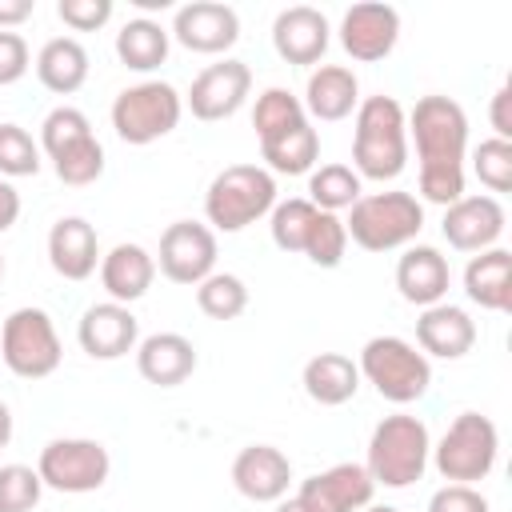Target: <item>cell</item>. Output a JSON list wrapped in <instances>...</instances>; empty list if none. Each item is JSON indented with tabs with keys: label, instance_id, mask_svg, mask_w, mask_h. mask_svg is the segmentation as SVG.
Returning <instances> with one entry per match:
<instances>
[{
	"label": "cell",
	"instance_id": "45",
	"mask_svg": "<svg viewBox=\"0 0 512 512\" xmlns=\"http://www.w3.org/2000/svg\"><path fill=\"white\" fill-rule=\"evenodd\" d=\"M36 12V0H0V32L20 28Z\"/></svg>",
	"mask_w": 512,
	"mask_h": 512
},
{
	"label": "cell",
	"instance_id": "17",
	"mask_svg": "<svg viewBox=\"0 0 512 512\" xmlns=\"http://www.w3.org/2000/svg\"><path fill=\"white\" fill-rule=\"evenodd\" d=\"M328 40H332V28H328V16L312 4H292V8H280L276 20H272V48L284 64H320L324 52H328Z\"/></svg>",
	"mask_w": 512,
	"mask_h": 512
},
{
	"label": "cell",
	"instance_id": "21",
	"mask_svg": "<svg viewBox=\"0 0 512 512\" xmlns=\"http://www.w3.org/2000/svg\"><path fill=\"white\" fill-rule=\"evenodd\" d=\"M48 264L64 280H88L100 268V240L84 216H60L48 228Z\"/></svg>",
	"mask_w": 512,
	"mask_h": 512
},
{
	"label": "cell",
	"instance_id": "50",
	"mask_svg": "<svg viewBox=\"0 0 512 512\" xmlns=\"http://www.w3.org/2000/svg\"><path fill=\"white\" fill-rule=\"evenodd\" d=\"M0 280H4V252H0Z\"/></svg>",
	"mask_w": 512,
	"mask_h": 512
},
{
	"label": "cell",
	"instance_id": "8",
	"mask_svg": "<svg viewBox=\"0 0 512 512\" xmlns=\"http://www.w3.org/2000/svg\"><path fill=\"white\" fill-rule=\"evenodd\" d=\"M184 116V96L168 80H140L116 92L112 100V128L124 144L144 148L168 136Z\"/></svg>",
	"mask_w": 512,
	"mask_h": 512
},
{
	"label": "cell",
	"instance_id": "36",
	"mask_svg": "<svg viewBox=\"0 0 512 512\" xmlns=\"http://www.w3.org/2000/svg\"><path fill=\"white\" fill-rule=\"evenodd\" d=\"M344 252H348V228H344V220L336 212H320L316 208V220L308 228V240H304V252L300 256H308L316 268H340Z\"/></svg>",
	"mask_w": 512,
	"mask_h": 512
},
{
	"label": "cell",
	"instance_id": "43",
	"mask_svg": "<svg viewBox=\"0 0 512 512\" xmlns=\"http://www.w3.org/2000/svg\"><path fill=\"white\" fill-rule=\"evenodd\" d=\"M28 68H32L28 40H24L20 32H0V88L24 80Z\"/></svg>",
	"mask_w": 512,
	"mask_h": 512
},
{
	"label": "cell",
	"instance_id": "13",
	"mask_svg": "<svg viewBox=\"0 0 512 512\" xmlns=\"http://www.w3.org/2000/svg\"><path fill=\"white\" fill-rule=\"evenodd\" d=\"M168 36L176 44H184L188 52L200 56H220L240 40V16L232 4L220 0H192L184 8H176Z\"/></svg>",
	"mask_w": 512,
	"mask_h": 512
},
{
	"label": "cell",
	"instance_id": "27",
	"mask_svg": "<svg viewBox=\"0 0 512 512\" xmlns=\"http://www.w3.org/2000/svg\"><path fill=\"white\" fill-rule=\"evenodd\" d=\"M300 384H304V392H308L312 404H320V408H340V404H348V400L360 392V368H356V360L344 356V352H316V356L304 364Z\"/></svg>",
	"mask_w": 512,
	"mask_h": 512
},
{
	"label": "cell",
	"instance_id": "1",
	"mask_svg": "<svg viewBox=\"0 0 512 512\" xmlns=\"http://www.w3.org/2000/svg\"><path fill=\"white\" fill-rule=\"evenodd\" d=\"M408 140L420 160V196L428 204H456L464 196L468 116L452 96H420L408 112Z\"/></svg>",
	"mask_w": 512,
	"mask_h": 512
},
{
	"label": "cell",
	"instance_id": "15",
	"mask_svg": "<svg viewBox=\"0 0 512 512\" xmlns=\"http://www.w3.org/2000/svg\"><path fill=\"white\" fill-rule=\"evenodd\" d=\"M396 40H400V12L392 4L364 0L340 16V48L360 64L384 60L396 48Z\"/></svg>",
	"mask_w": 512,
	"mask_h": 512
},
{
	"label": "cell",
	"instance_id": "23",
	"mask_svg": "<svg viewBox=\"0 0 512 512\" xmlns=\"http://www.w3.org/2000/svg\"><path fill=\"white\" fill-rule=\"evenodd\" d=\"M136 372L156 388H176L196 372V344L180 332H152L136 344Z\"/></svg>",
	"mask_w": 512,
	"mask_h": 512
},
{
	"label": "cell",
	"instance_id": "5",
	"mask_svg": "<svg viewBox=\"0 0 512 512\" xmlns=\"http://www.w3.org/2000/svg\"><path fill=\"white\" fill-rule=\"evenodd\" d=\"M344 228L364 252H396L420 236L424 204L412 192H368L348 208Z\"/></svg>",
	"mask_w": 512,
	"mask_h": 512
},
{
	"label": "cell",
	"instance_id": "4",
	"mask_svg": "<svg viewBox=\"0 0 512 512\" xmlns=\"http://www.w3.org/2000/svg\"><path fill=\"white\" fill-rule=\"evenodd\" d=\"M428 456H432V436H428V424L420 416H408V412H396V416H384L376 428H372V440H368V476L372 484H384V488H408L424 476L428 468Z\"/></svg>",
	"mask_w": 512,
	"mask_h": 512
},
{
	"label": "cell",
	"instance_id": "35",
	"mask_svg": "<svg viewBox=\"0 0 512 512\" xmlns=\"http://www.w3.org/2000/svg\"><path fill=\"white\" fill-rule=\"evenodd\" d=\"M312 220H316V204H308L304 196L276 200V208L268 212L272 244H276L280 252H304V240H308Z\"/></svg>",
	"mask_w": 512,
	"mask_h": 512
},
{
	"label": "cell",
	"instance_id": "48",
	"mask_svg": "<svg viewBox=\"0 0 512 512\" xmlns=\"http://www.w3.org/2000/svg\"><path fill=\"white\" fill-rule=\"evenodd\" d=\"M276 512H304V508H300L296 496H292V500H276Z\"/></svg>",
	"mask_w": 512,
	"mask_h": 512
},
{
	"label": "cell",
	"instance_id": "16",
	"mask_svg": "<svg viewBox=\"0 0 512 512\" xmlns=\"http://www.w3.org/2000/svg\"><path fill=\"white\" fill-rule=\"evenodd\" d=\"M76 340L92 360H120L128 352H136L140 344V320L132 316L128 304L116 300H100L88 304L80 324H76Z\"/></svg>",
	"mask_w": 512,
	"mask_h": 512
},
{
	"label": "cell",
	"instance_id": "44",
	"mask_svg": "<svg viewBox=\"0 0 512 512\" xmlns=\"http://www.w3.org/2000/svg\"><path fill=\"white\" fill-rule=\"evenodd\" d=\"M488 120L496 128V140H512V88L500 84L492 92V108H488Z\"/></svg>",
	"mask_w": 512,
	"mask_h": 512
},
{
	"label": "cell",
	"instance_id": "11",
	"mask_svg": "<svg viewBox=\"0 0 512 512\" xmlns=\"http://www.w3.org/2000/svg\"><path fill=\"white\" fill-rule=\"evenodd\" d=\"M156 268L172 284H200L204 276L216 272V232L200 220H176L160 232V252Z\"/></svg>",
	"mask_w": 512,
	"mask_h": 512
},
{
	"label": "cell",
	"instance_id": "49",
	"mask_svg": "<svg viewBox=\"0 0 512 512\" xmlns=\"http://www.w3.org/2000/svg\"><path fill=\"white\" fill-rule=\"evenodd\" d=\"M360 512H400V508H392V504H368V508H360Z\"/></svg>",
	"mask_w": 512,
	"mask_h": 512
},
{
	"label": "cell",
	"instance_id": "9",
	"mask_svg": "<svg viewBox=\"0 0 512 512\" xmlns=\"http://www.w3.org/2000/svg\"><path fill=\"white\" fill-rule=\"evenodd\" d=\"M496 456H500L496 424L480 412H460L448 424V432L440 436V444L432 448L428 460L436 464V472L448 484H472V480H484L496 468Z\"/></svg>",
	"mask_w": 512,
	"mask_h": 512
},
{
	"label": "cell",
	"instance_id": "29",
	"mask_svg": "<svg viewBox=\"0 0 512 512\" xmlns=\"http://www.w3.org/2000/svg\"><path fill=\"white\" fill-rule=\"evenodd\" d=\"M168 48H172V36L152 16H136L116 32V60L128 72H156L168 60Z\"/></svg>",
	"mask_w": 512,
	"mask_h": 512
},
{
	"label": "cell",
	"instance_id": "19",
	"mask_svg": "<svg viewBox=\"0 0 512 512\" xmlns=\"http://www.w3.org/2000/svg\"><path fill=\"white\" fill-rule=\"evenodd\" d=\"M232 484L252 504H276L288 496L292 460L276 444H248L232 460Z\"/></svg>",
	"mask_w": 512,
	"mask_h": 512
},
{
	"label": "cell",
	"instance_id": "2",
	"mask_svg": "<svg viewBox=\"0 0 512 512\" xmlns=\"http://www.w3.org/2000/svg\"><path fill=\"white\" fill-rule=\"evenodd\" d=\"M408 168V112L396 96H368L356 104L352 172L360 180H396Z\"/></svg>",
	"mask_w": 512,
	"mask_h": 512
},
{
	"label": "cell",
	"instance_id": "3",
	"mask_svg": "<svg viewBox=\"0 0 512 512\" xmlns=\"http://www.w3.org/2000/svg\"><path fill=\"white\" fill-rule=\"evenodd\" d=\"M276 208V176L260 164H228L204 192V220L212 232H244Z\"/></svg>",
	"mask_w": 512,
	"mask_h": 512
},
{
	"label": "cell",
	"instance_id": "26",
	"mask_svg": "<svg viewBox=\"0 0 512 512\" xmlns=\"http://www.w3.org/2000/svg\"><path fill=\"white\" fill-rule=\"evenodd\" d=\"M464 296L484 312H512V252L484 248L464 264Z\"/></svg>",
	"mask_w": 512,
	"mask_h": 512
},
{
	"label": "cell",
	"instance_id": "40",
	"mask_svg": "<svg viewBox=\"0 0 512 512\" xmlns=\"http://www.w3.org/2000/svg\"><path fill=\"white\" fill-rule=\"evenodd\" d=\"M92 132V120L80 112V108H72V104H60V108H52L48 116H44V124H40V152H60L64 144H72V140H80V136H88Z\"/></svg>",
	"mask_w": 512,
	"mask_h": 512
},
{
	"label": "cell",
	"instance_id": "38",
	"mask_svg": "<svg viewBox=\"0 0 512 512\" xmlns=\"http://www.w3.org/2000/svg\"><path fill=\"white\" fill-rule=\"evenodd\" d=\"M472 172L488 192H512V140H480L472 152Z\"/></svg>",
	"mask_w": 512,
	"mask_h": 512
},
{
	"label": "cell",
	"instance_id": "28",
	"mask_svg": "<svg viewBox=\"0 0 512 512\" xmlns=\"http://www.w3.org/2000/svg\"><path fill=\"white\" fill-rule=\"evenodd\" d=\"M88 48L76 40V36H52L40 52H36V80L56 92V96H72L84 88L88 80Z\"/></svg>",
	"mask_w": 512,
	"mask_h": 512
},
{
	"label": "cell",
	"instance_id": "22",
	"mask_svg": "<svg viewBox=\"0 0 512 512\" xmlns=\"http://www.w3.org/2000/svg\"><path fill=\"white\" fill-rule=\"evenodd\" d=\"M416 344L424 356H436V360H460L472 352L476 344V320L456 308V304H432V308H420V320H416Z\"/></svg>",
	"mask_w": 512,
	"mask_h": 512
},
{
	"label": "cell",
	"instance_id": "37",
	"mask_svg": "<svg viewBox=\"0 0 512 512\" xmlns=\"http://www.w3.org/2000/svg\"><path fill=\"white\" fill-rule=\"evenodd\" d=\"M40 172V144L20 124H0V180H20Z\"/></svg>",
	"mask_w": 512,
	"mask_h": 512
},
{
	"label": "cell",
	"instance_id": "24",
	"mask_svg": "<svg viewBox=\"0 0 512 512\" xmlns=\"http://www.w3.org/2000/svg\"><path fill=\"white\" fill-rule=\"evenodd\" d=\"M300 104H304V112L312 120L336 124V120H344V116L356 112V104H360V80L344 64H320V68H312Z\"/></svg>",
	"mask_w": 512,
	"mask_h": 512
},
{
	"label": "cell",
	"instance_id": "42",
	"mask_svg": "<svg viewBox=\"0 0 512 512\" xmlns=\"http://www.w3.org/2000/svg\"><path fill=\"white\" fill-rule=\"evenodd\" d=\"M428 512H488V496L472 484H444L432 492Z\"/></svg>",
	"mask_w": 512,
	"mask_h": 512
},
{
	"label": "cell",
	"instance_id": "20",
	"mask_svg": "<svg viewBox=\"0 0 512 512\" xmlns=\"http://www.w3.org/2000/svg\"><path fill=\"white\" fill-rule=\"evenodd\" d=\"M448 284H452L448 256L440 248H432V244H408L404 256L396 260V288L416 308L440 304L448 296Z\"/></svg>",
	"mask_w": 512,
	"mask_h": 512
},
{
	"label": "cell",
	"instance_id": "18",
	"mask_svg": "<svg viewBox=\"0 0 512 512\" xmlns=\"http://www.w3.org/2000/svg\"><path fill=\"white\" fill-rule=\"evenodd\" d=\"M504 204L496 196H460L456 204L444 208L440 232L456 252H484L496 248V240L504 236Z\"/></svg>",
	"mask_w": 512,
	"mask_h": 512
},
{
	"label": "cell",
	"instance_id": "41",
	"mask_svg": "<svg viewBox=\"0 0 512 512\" xmlns=\"http://www.w3.org/2000/svg\"><path fill=\"white\" fill-rule=\"evenodd\" d=\"M56 16L72 28V32H96L112 20V0H60Z\"/></svg>",
	"mask_w": 512,
	"mask_h": 512
},
{
	"label": "cell",
	"instance_id": "6",
	"mask_svg": "<svg viewBox=\"0 0 512 512\" xmlns=\"http://www.w3.org/2000/svg\"><path fill=\"white\" fill-rule=\"evenodd\" d=\"M356 368H360V380H368L376 396L388 404H416L432 384L428 356L400 336H372L360 348Z\"/></svg>",
	"mask_w": 512,
	"mask_h": 512
},
{
	"label": "cell",
	"instance_id": "32",
	"mask_svg": "<svg viewBox=\"0 0 512 512\" xmlns=\"http://www.w3.org/2000/svg\"><path fill=\"white\" fill-rule=\"evenodd\" d=\"M48 160H52V172L60 176V184H68V188H84V184H96L104 176V144L96 140V132L64 144Z\"/></svg>",
	"mask_w": 512,
	"mask_h": 512
},
{
	"label": "cell",
	"instance_id": "34",
	"mask_svg": "<svg viewBox=\"0 0 512 512\" xmlns=\"http://www.w3.org/2000/svg\"><path fill=\"white\" fill-rule=\"evenodd\" d=\"M196 308L208 320H236L248 308V284L236 272H212L196 284Z\"/></svg>",
	"mask_w": 512,
	"mask_h": 512
},
{
	"label": "cell",
	"instance_id": "25",
	"mask_svg": "<svg viewBox=\"0 0 512 512\" xmlns=\"http://www.w3.org/2000/svg\"><path fill=\"white\" fill-rule=\"evenodd\" d=\"M152 280H156V256L140 244L124 240L100 256V284H104L108 300H116V304H132V300L148 296Z\"/></svg>",
	"mask_w": 512,
	"mask_h": 512
},
{
	"label": "cell",
	"instance_id": "47",
	"mask_svg": "<svg viewBox=\"0 0 512 512\" xmlns=\"http://www.w3.org/2000/svg\"><path fill=\"white\" fill-rule=\"evenodd\" d=\"M12 444V408L0 400V448Z\"/></svg>",
	"mask_w": 512,
	"mask_h": 512
},
{
	"label": "cell",
	"instance_id": "7",
	"mask_svg": "<svg viewBox=\"0 0 512 512\" xmlns=\"http://www.w3.org/2000/svg\"><path fill=\"white\" fill-rule=\"evenodd\" d=\"M0 360L20 380H44L60 368L64 344L44 308H16L0 324Z\"/></svg>",
	"mask_w": 512,
	"mask_h": 512
},
{
	"label": "cell",
	"instance_id": "39",
	"mask_svg": "<svg viewBox=\"0 0 512 512\" xmlns=\"http://www.w3.org/2000/svg\"><path fill=\"white\" fill-rule=\"evenodd\" d=\"M44 496V480L28 464H4L0 468V512H32Z\"/></svg>",
	"mask_w": 512,
	"mask_h": 512
},
{
	"label": "cell",
	"instance_id": "33",
	"mask_svg": "<svg viewBox=\"0 0 512 512\" xmlns=\"http://www.w3.org/2000/svg\"><path fill=\"white\" fill-rule=\"evenodd\" d=\"M304 120H308V112H304L300 96L288 92V88H264V92L256 96V104H252V128H256L260 140L280 136V132L296 128V124H304Z\"/></svg>",
	"mask_w": 512,
	"mask_h": 512
},
{
	"label": "cell",
	"instance_id": "14",
	"mask_svg": "<svg viewBox=\"0 0 512 512\" xmlns=\"http://www.w3.org/2000/svg\"><path fill=\"white\" fill-rule=\"evenodd\" d=\"M372 476L364 464H332L296 488V504L304 512H360L372 504Z\"/></svg>",
	"mask_w": 512,
	"mask_h": 512
},
{
	"label": "cell",
	"instance_id": "30",
	"mask_svg": "<svg viewBox=\"0 0 512 512\" xmlns=\"http://www.w3.org/2000/svg\"><path fill=\"white\" fill-rule=\"evenodd\" d=\"M260 156H264V168L268 172H280V176H304L312 172L316 156H320V136L312 128V120L280 132V136H268L260 140Z\"/></svg>",
	"mask_w": 512,
	"mask_h": 512
},
{
	"label": "cell",
	"instance_id": "46",
	"mask_svg": "<svg viewBox=\"0 0 512 512\" xmlns=\"http://www.w3.org/2000/svg\"><path fill=\"white\" fill-rule=\"evenodd\" d=\"M20 220V192L12 188V180H0V232H8Z\"/></svg>",
	"mask_w": 512,
	"mask_h": 512
},
{
	"label": "cell",
	"instance_id": "12",
	"mask_svg": "<svg viewBox=\"0 0 512 512\" xmlns=\"http://www.w3.org/2000/svg\"><path fill=\"white\" fill-rule=\"evenodd\" d=\"M248 92H252V68H248L244 60H220V64H208V68L192 80L184 104H188V112H192L196 120L216 124V120L236 116V112L244 108Z\"/></svg>",
	"mask_w": 512,
	"mask_h": 512
},
{
	"label": "cell",
	"instance_id": "10",
	"mask_svg": "<svg viewBox=\"0 0 512 512\" xmlns=\"http://www.w3.org/2000/svg\"><path fill=\"white\" fill-rule=\"evenodd\" d=\"M36 472H40L44 488L64 492V496H84V492L104 488V480L112 472V456H108V448L100 440L60 436V440H48L40 448Z\"/></svg>",
	"mask_w": 512,
	"mask_h": 512
},
{
	"label": "cell",
	"instance_id": "31",
	"mask_svg": "<svg viewBox=\"0 0 512 512\" xmlns=\"http://www.w3.org/2000/svg\"><path fill=\"white\" fill-rule=\"evenodd\" d=\"M364 196V180L348 168V164H340V160H332V164H320V168H312L308 172V204H316L320 212H344V208H352L356 200Z\"/></svg>",
	"mask_w": 512,
	"mask_h": 512
}]
</instances>
